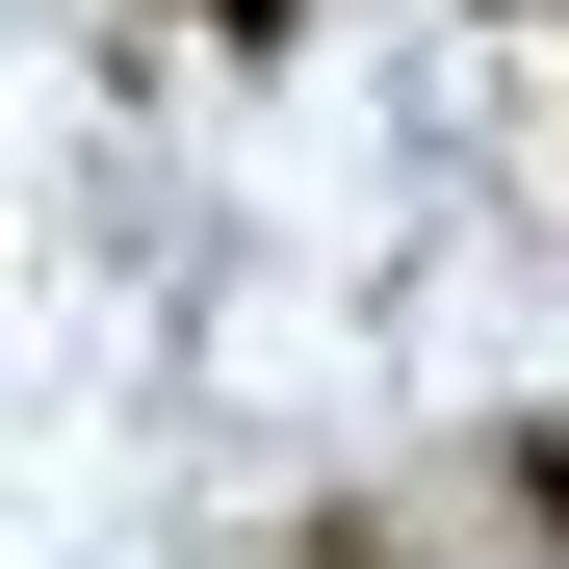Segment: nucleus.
Instances as JSON below:
<instances>
[{"label":"nucleus","instance_id":"f257e3e1","mask_svg":"<svg viewBox=\"0 0 569 569\" xmlns=\"http://www.w3.org/2000/svg\"><path fill=\"white\" fill-rule=\"evenodd\" d=\"M492 492H518V543H569V415H518V440H492Z\"/></svg>","mask_w":569,"mask_h":569},{"label":"nucleus","instance_id":"7ed1b4c3","mask_svg":"<svg viewBox=\"0 0 569 569\" xmlns=\"http://www.w3.org/2000/svg\"><path fill=\"white\" fill-rule=\"evenodd\" d=\"M208 27H233V52H284V27H311V0H208Z\"/></svg>","mask_w":569,"mask_h":569},{"label":"nucleus","instance_id":"f03ea898","mask_svg":"<svg viewBox=\"0 0 569 569\" xmlns=\"http://www.w3.org/2000/svg\"><path fill=\"white\" fill-rule=\"evenodd\" d=\"M311 569H415V543H389V518H311Z\"/></svg>","mask_w":569,"mask_h":569},{"label":"nucleus","instance_id":"20e7f679","mask_svg":"<svg viewBox=\"0 0 569 569\" xmlns=\"http://www.w3.org/2000/svg\"><path fill=\"white\" fill-rule=\"evenodd\" d=\"M492 27H518V0H492Z\"/></svg>","mask_w":569,"mask_h":569}]
</instances>
